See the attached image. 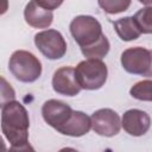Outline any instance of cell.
Instances as JSON below:
<instances>
[{
  "label": "cell",
  "instance_id": "4fadbf2b",
  "mask_svg": "<svg viewBox=\"0 0 152 152\" xmlns=\"http://www.w3.org/2000/svg\"><path fill=\"white\" fill-rule=\"evenodd\" d=\"M114 30L124 42H131L135 40L140 37L141 32L139 30L138 24L135 23L133 15L132 17H124L113 23Z\"/></svg>",
  "mask_w": 152,
  "mask_h": 152
},
{
  "label": "cell",
  "instance_id": "6da1fadb",
  "mask_svg": "<svg viewBox=\"0 0 152 152\" xmlns=\"http://www.w3.org/2000/svg\"><path fill=\"white\" fill-rule=\"evenodd\" d=\"M70 33L87 58L101 59L109 52L110 44L99 20L91 15H77L70 23Z\"/></svg>",
  "mask_w": 152,
  "mask_h": 152
},
{
  "label": "cell",
  "instance_id": "8992f818",
  "mask_svg": "<svg viewBox=\"0 0 152 152\" xmlns=\"http://www.w3.org/2000/svg\"><path fill=\"white\" fill-rule=\"evenodd\" d=\"M122 68L133 75L151 76V51L141 46L126 49L120 58Z\"/></svg>",
  "mask_w": 152,
  "mask_h": 152
},
{
  "label": "cell",
  "instance_id": "e0dca14e",
  "mask_svg": "<svg viewBox=\"0 0 152 152\" xmlns=\"http://www.w3.org/2000/svg\"><path fill=\"white\" fill-rule=\"evenodd\" d=\"M13 100H15V90L6 78L0 76V108Z\"/></svg>",
  "mask_w": 152,
  "mask_h": 152
},
{
  "label": "cell",
  "instance_id": "52a82bcc",
  "mask_svg": "<svg viewBox=\"0 0 152 152\" xmlns=\"http://www.w3.org/2000/svg\"><path fill=\"white\" fill-rule=\"evenodd\" d=\"M91 128L102 137H114L120 132L121 119L119 114L110 108L95 110L90 116Z\"/></svg>",
  "mask_w": 152,
  "mask_h": 152
},
{
  "label": "cell",
  "instance_id": "ac0fdd59",
  "mask_svg": "<svg viewBox=\"0 0 152 152\" xmlns=\"http://www.w3.org/2000/svg\"><path fill=\"white\" fill-rule=\"evenodd\" d=\"M36 1H37L40 6H43V7L48 8V10L53 11V10L58 8V7L63 4L64 0H36Z\"/></svg>",
  "mask_w": 152,
  "mask_h": 152
},
{
  "label": "cell",
  "instance_id": "5b68a950",
  "mask_svg": "<svg viewBox=\"0 0 152 152\" xmlns=\"http://www.w3.org/2000/svg\"><path fill=\"white\" fill-rule=\"evenodd\" d=\"M34 44L48 59H59L66 52V42L64 37L59 31L53 28L36 33Z\"/></svg>",
  "mask_w": 152,
  "mask_h": 152
},
{
  "label": "cell",
  "instance_id": "2e32d148",
  "mask_svg": "<svg viewBox=\"0 0 152 152\" xmlns=\"http://www.w3.org/2000/svg\"><path fill=\"white\" fill-rule=\"evenodd\" d=\"M151 6H146L141 10H139L134 15V20L139 26V30L141 33L150 34L152 32V24H151Z\"/></svg>",
  "mask_w": 152,
  "mask_h": 152
},
{
  "label": "cell",
  "instance_id": "9a60e30c",
  "mask_svg": "<svg viewBox=\"0 0 152 152\" xmlns=\"http://www.w3.org/2000/svg\"><path fill=\"white\" fill-rule=\"evenodd\" d=\"M132 0H97L99 6L108 14H118L125 12L131 6Z\"/></svg>",
  "mask_w": 152,
  "mask_h": 152
},
{
  "label": "cell",
  "instance_id": "277c9868",
  "mask_svg": "<svg viewBox=\"0 0 152 152\" xmlns=\"http://www.w3.org/2000/svg\"><path fill=\"white\" fill-rule=\"evenodd\" d=\"M107 76V65L97 58H87L75 68V77L81 89L97 90L104 86Z\"/></svg>",
  "mask_w": 152,
  "mask_h": 152
},
{
  "label": "cell",
  "instance_id": "8fae6325",
  "mask_svg": "<svg viewBox=\"0 0 152 152\" xmlns=\"http://www.w3.org/2000/svg\"><path fill=\"white\" fill-rule=\"evenodd\" d=\"M25 21L34 28H46L52 24L53 12L40 6L36 0H30L24 10Z\"/></svg>",
  "mask_w": 152,
  "mask_h": 152
},
{
  "label": "cell",
  "instance_id": "44dd1931",
  "mask_svg": "<svg viewBox=\"0 0 152 152\" xmlns=\"http://www.w3.org/2000/svg\"><path fill=\"white\" fill-rule=\"evenodd\" d=\"M138 1L145 6H151V2H152V0H138Z\"/></svg>",
  "mask_w": 152,
  "mask_h": 152
},
{
  "label": "cell",
  "instance_id": "3957f363",
  "mask_svg": "<svg viewBox=\"0 0 152 152\" xmlns=\"http://www.w3.org/2000/svg\"><path fill=\"white\" fill-rule=\"evenodd\" d=\"M8 70L18 81L32 83L42 75V63L32 52L17 50L10 57Z\"/></svg>",
  "mask_w": 152,
  "mask_h": 152
},
{
  "label": "cell",
  "instance_id": "30bf717a",
  "mask_svg": "<svg viewBox=\"0 0 152 152\" xmlns=\"http://www.w3.org/2000/svg\"><path fill=\"white\" fill-rule=\"evenodd\" d=\"M121 126L129 135L141 137L148 132L151 119L150 115L141 109H128L122 115Z\"/></svg>",
  "mask_w": 152,
  "mask_h": 152
},
{
  "label": "cell",
  "instance_id": "7c38bea8",
  "mask_svg": "<svg viewBox=\"0 0 152 152\" xmlns=\"http://www.w3.org/2000/svg\"><path fill=\"white\" fill-rule=\"evenodd\" d=\"M90 128H91L90 118L81 110H72L71 116L58 132L64 135L77 138L87 134L90 131Z\"/></svg>",
  "mask_w": 152,
  "mask_h": 152
},
{
  "label": "cell",
  "instance_id": "ba28073f",
  "mask_svg": "<svg viewBox=\"0 0 152 152\" xmlns=\"http://www.w3.org/2000/svg\"><path fill=\"white\" fill-rule=\"evenodd\" d=\"M72 114V108L59 100H48L42 106V116L44 121L57 132L64 126Z\"/></svg>",
  "mask_w": 152,
  "mask_h": 152
},
{
  "label": "cell",
  "instance_id": "d6986e66",
  "mask_svg": "<svg viewBox=\"0 0 152 152\" xmlns=\"http://www.w3.org/2000/svg\"><path fill=\"white\" fill-rule=\"evenodd\" d=\"M8 10V0H0V15L5 14Z\"/></svg>",
  "mask_w": 152,
  "mask_h": 152
},
{
  "label": "cell",
  "instance_id": "9c48e42d",
  "mask_svg": "<svg viewBox=\"0 0 152 152\" xmlns=\"http://www.w3.org/2000/svg\"><path fill=\"white\" fill-rule=\"evenodd\" d=\"M53 90L64 96H76L82 89L75 77V68L62 66L53 72L52 76Z\"/></svg>",
  "mask_w": 152,
  "mask_h": 152
},
{
  "label": "cell",
  "instance_id": "7a4b0ae2",
  "mask_svg": "<svg viewBox=\"0 0 152 152\" xmlns=\"http://www.w3.org/2000/svg\"><path fill=\"white\" fill-rule=\"evenodd\" d=\"M30 118L26 108L13 100L2 107L1 129L11 144L12 151H25L31 148L28 144Z\"/></svg>",
  "mask_w": 152,
  "mask_h": 152
},
{
  "label": "cell",
  "instance_id": "ffe728a7",
  "mask_svg": "<svg viewBox=\"0 0 152 152\" xmlns=\"http://www.w3.org/2000/svg\"><path fill=\"white\" fill-rule=\"evenodd\" d=\"M6 150H7V147H6L5 142H4V139L0 137V151H6Z\"/></svg>",
  "mask_w": 152,
  "mask_h": 152
},
{
  "label": "cell",
  "instance_id": "5bb4252c",
  "mask_svg": "<svg viewBox=\"0 0 152 152\" xmlns=\"http://www.w3.org/2000/svg\"><path fill=\"white\" fill-rule=\"evenodd\" d=\"M151 86L152 82L151 80H144L140 82H137L131 89H129V94L132 97L140 100V101H151L152 100V95H151Z\"/></svg>",
  "mask_w": 152,
  "mask_h": 152
}]
</instances>
